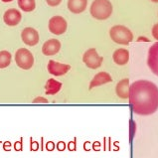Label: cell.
I'll list each match as a JSON object with an SVG mask.
<instances>
[{"instance_id": "1", "label": "cell", "mask_w": 158, "mask_h": 158, "mask_svg": "<svg viewBox=\"0 0 158 158\" xmlns=\"http://www.w3.org/2000/svg\"><path fill=\"white\" fill-rule=\"evenodd\" d=\"M128 98L134 114L150 115L158 110V87L146 80L136 81L130 85Z\"/></svg>"}, {"instance_id": "2", "label": "cell", "mask_w": 158, "mask_h": 158, "mask_svg": "<svg viewBox=\"0 0 158 158\" xmlns=\"http://www.w3.org/2000/svg\"><path fill=\"white\" fill-rule=\"evenodd\" d=\"M91 15L98 20H106L112 13V4L110 0H94L91 8Z\"/></svg>"}, {"instance_id": "3", "label": "cell", "mask_w": 158, "mask_h": 158, "mask_svg": "<svg viewBox=\"0 0 158 158\" xmlns=\"http://www.w3.org/2000/svg\"><path fill=\"white\" fill-rule=\"evenodd\" d=\"M111 40L119 45H128L133 40V34L127 27L123 25H114L110 30Z\"/></svg>"}, {"instance_id": "4", "label": "cell", "mask_w": 158, "mask_h": 158, "mask_svg": "<svg viewBox=\"0 0 158 158\" xmlns=\"http://www.w3.org/2000/svg\"><path fill=\"white\" fill-rule=\"evenodd\" d=\"M15 62L17 66L23 70H29L34 65V57L28 49L20 48L15 53Z\"/></svg>"}, {"instance_id": "5", "label": "cell", "mask_w": 158, "mask_h": 158, "mask_svg": "<svg viewBox=\"0 0 158 158\" xmlns=\"http://www.w3.org/2000/svg\"><path fill=\"white\" fill-rule=\"evenodd\" d=\"M103 58L98 55V53L97 52V50L94 48H91L87 50L84 53L83 56V62L85 64L88 68L89 69H98L100 68L102 64Z\"/></svg>"}, {"instance_id": "6", "label": "cell", "mask_w": 158, "mask_h": 158, "mask_svg": "<svg viewBox=\"0 0 158 158\" xmlns=\"http://www.w3.org/2000/svg\"><path fill=\"white\" fill-rule=\"evenodd\" d=\"M48 27L52 34L62 35L67 31L68 23L64 17L56 15V16H53L51 19L49 20Z\"/></svg>"}, {"instance_id": "7", "label": "cell", "mask_w": 158, "mask_h": 158, "mask_svg": "<svg viewBox=\"0 0 158 158\" xmlns=\"http://www.w3.org/2000/svg\"><path fill=\"white\" fill-rule=\"evenodd\" d=\"M21 38L26 45L28 46H35L39 43V33L38 31L32 27H26L21 32Z\"/></svg>"}, {"instance_id": "8", "label": "cell", "mask_w": 158, "mask_h": 158, "mask_svg": "<svg viewBox=\"0 0 158 158\" xmlns=\"http://www.w3.org/2000/svg\"><path fill=\"white\" fill-rule=\"evenodd\" d=\"M147 65L154 75L158 76V42L149 48L147 57Z\"/></svg>"}, {"instance_id": "9", "label": "cell", "mask_w": 158, "mask_h": 158, "mask_svg": "<svg viewBox=\"0 0 158 158\" xmlns=\"http://www.w3.org/2000/svg\"><path fill=\"white\" fill-rule=\"evenodd\" d=\"M47 69L48 72L53 76H63L67 74L68 72L71 70V66L70 65H67V64H62V63H59L56 61H53L50 60L48 63V66H47Z\"/></svg>"}, {"instance_id": "10", "label": "cell", "mask_w": 158, "mask_h": 158, "mask_svg": "<svg viewBox=\"0 0 158 158\" xmlns=\"http://www.w3.org/2000/svg\"><path fill=\"white\" fill-rule=\"evenodd\" d=\"M22 19V15L19 10L14 8L8 9L4 12L3 15V21L4 23L7 24L8 26H16L20 23Z\"/></svg>"}, {"instance_id": "11", "label": "cell", "mask_w": 158, "mask_h": 158, "mask_svg": "<svg viewBox=\"0 0 158 158\" xmlns=\"http://www.w3.org/2000/svg\"><path fill=\"white\" fill-rule=\"evenodd\" d=\"M61 42L57 39H49L43 44L42 53L45 56H53L60 51Z\"/></svg>"}, {"instance_id": "12", "label": "cell", "mask_w": 158, "mask_h": 158, "mask_svg": "<svg viewBox=\"0 0 158 158\" xmlns=\"http://www.w3.org/2000/svg\"><path fill=\"white\" fill-rule=\"evenodd\" d=\"M112 59L115 64L119 66H123L127 64V62L129 60V52L126 49H117L112 54Z\"/></svg>"}, {"instance_id": "13", "label": "cell", "mask_w": 158, "mask_h": 158, "mask_svg": "<svg viewBox=\"0 0 158 158\" xmlns=\"http://www.w3.org/2000/svg\"><path fill=\"white\" fill-rule=\"evenodd\" d=\"M88 0H68V8L72 13L80 14L85 10Z\"/></svg>"}, {"instance_id": "14", "label": "cell", "mask_w": 158, "mask_h": 158, "mask_svg": "<svg viewBox=\"0 0 158 158\" xmlns=\"http://www.w3.org/2000/svg\"><path fill=\"white\" fill-rule=\"evenodd\" d=\"M111 77L110 74H107L106 72H101V73L97 74L92 80L91 84H89V89L98 87V85H102L103 84L110 83L111 82Z\"/></svg>"}, {"instance_id": "15", "label": "cell", "mask_w": 158, "mask_h": 158, "mask_svg": "<svg viewBox=\"0 0 158 158\" xmlns=\"http://www.w3.org/2000/svg\"><path fill=\"white\" fill-rule=\"evenodd\" d=\"M129 80L123 79L116 85V94L121 98H127L129 97Z\"/></svg>"}, {"instance_id": "16", "label": "cell", "mask_w": 158, "mask_h": 158, "mask_svg": "<svg viewBox=\"0 0 158 158\" xmlns=\"http://www.w3.org/2000/svg\"><path fill=\"white\" fill-rule=\"evenodd\" d=\"M62 89V84L54 79H49L45 85V89H46V94H55L60 92Z\"/></svg>"}, {"instance_id": "17", "label": "cell", "mask_w": 158, "mask_h": 158, "mask_svg": "<svg viewBox=\"0 0 158 158\" xmlns=\"http://www.w3.org/2000/svg\"><path fill=\"white\" fill-rule=\"evenodd\" d=\"M18 6L25 12H31L36 8L35 0H18Z\"/></svg>"}, {"instance_id": "18", "label": "cell", "mask_w": 158, "mask_h": 158, "mask_svg": "<svg viewBox=\"0 0 158 158\" xmlns=\"http://www.w3.org/2000/svg\"><path fill=\"white\" fill-rule=\"evenodd\" d=\"M12 56L8 51H0V69H5L11 63Z\"/></svg>"}, {"instance_id": "19", "label": "cell", "mask_w": 158, "mask_h": 158, "mask_svg": "<svg viewBox=\"0 0 158 158\" xmlns=\"http://www.w3.org/2000/svg\"><path fill=\"white\" fill-rule=\"evenodd\" d=\"M151 33H152L153 38H154L155 40H158V23H156L154 26L152 27Z\"/></svg>"}, {"instance_id": "20", "label": "cell", "mask_w": 158, "mask_h": 158, "mask_svg": "<svg viewBox=\"0 0 158 158\" xmlns=\"http://www.w3.org/2000/svg\"><path fill=\"white\" fill-rule=\"evenodd\" d=\"M46 2L49 6L55 7V6H58L59 4L62 2V0H46Z\"/></svg>"}, {"instance_id": "21", "label": "cell", "mask_w": 158, "mask_h": 158, "mask_svg": "<svg viewBox=\"0 0 158 158\" xmlns=\"http://www.w3.org/2000/svg\"><path fill=\"white\" fill-rule=\"evenodd\" d=\"M47 102H48V101L46 100V98H41V97L35 98V100L33 101V103H47Z\"/></svg>"}, {"instance_id": "22", "label": "cell", "mask_w": 158, "mask_h": 158, "mask_svg": "<svg viewBox=\"0 0 158 158\" xmlns=\"http://www.w3.org/2000/svg\"><path fill=\"white\" fill-rule=\"evenodd\" d=\"M46 148H47V150L52 151L54 148H55V144H54V142H52V141H49L46 144Z\"/></svg>"}, {"instance_id": "23", "label": "cell", "mask_w": 158, "mask_h": 158, "mask_svg": "<svg viewBox=\"0 0 158 158\" xmlns=\"http://www.w3.org/2000/svg\"><path fill=\"white\" fill-rule=\"evenodd\" d=\"M57 148H58V150L59 151H63L66 148V144L63 142V141H60L58 143V145H57Z\"/></svg>"}, {"instance_id": "24", "label": "cell", "mask_w": 158, "mask_h": 158, "mask_svg": "<svg viewBox=\"0 0 158 158\" xmlns=\"http://www.w3.org/2000/svg\"><path fill=\"white\" fill-rule=\"evenodd\" d=\"M14 148H15V150H17V151H20V150H22V142H21V141L15 142Z\"/></svg>"}, {"instance_id": "25", "label": "cell", "mask_w": 158, "mask_h": 158, "mask_svg": "<svg viewBox=\"0 0 158 158\" xmlns=\"http://www.w3.org/2000/svg\"><path fill=\"white\" fill-rule=\"evenodd\" d=\"M39 148V145H38V142H32L31 143V149L36 151Z\"/></svg>"}, {"instance_id": "26", "label": "cell", "mask_w": 158, "mask_h": 158, "mask_svg": "<svg viewBox=\"0 0 158 158\" xmlns=\"http://www.w3.org/2000/svg\"><path fill=\"white\" fill-rule=\"evenodd\" d=\"M4 149L5 150H9L10 149V142H5V144H4Z\"/></svg>"}, {"instance_id": "27", "label": "cell", "mask_w": 158, "mask_h": 158, "mask_svg": "<svg viewBox=\"0 0 158 158\" xmlns=\"http://www.w3.org/2000/svg\"><path fill=\"white\" fill-rule=\"evenodd\" d=\"M69 149L70 150H74L75 149V142H70V144H69Z\"/></svg>"}, {"instance_id": "28", "label": "cell", "mask_w": 158, "mask_h": 158, "mask_svg": "<svg viewBox=\"0 0 158 158\" xmlns=\"http://www.w3.org/2000/svg\"><path fill=\"white\" fill-rule=\"evenodd\" d=\"M138 41H149V40H148L147 38H143V37H139L138 38Z\"/></svg>"}, {"instance_id": "29", "label": "cell", "mask_w": 158, "mask_h": 158, "mask_svg": "<svg viewBox=\"0 0 158 158\" xmlns=\"http://www.w3.org/2000/svg\"><path fill=\"white\" fill-rule=\"evenodd\" d=\"M2 2H5V3H7V2H11V1H13V0H1Z\"/></svg>"}, {"instance_id": "30", "label": "cell", "mask_w": 158, "mask_h": 158, "mask_svg": "<svg viewBox=\"0 0 158 158\" xmlns=\"http://www.w3.org/2000/svg\"><path fill=\"white\" fill-rule=\"evenodd\" d=\"M152 2H155V3H158V0H151Z\"/></svg>"}]
</instances>
